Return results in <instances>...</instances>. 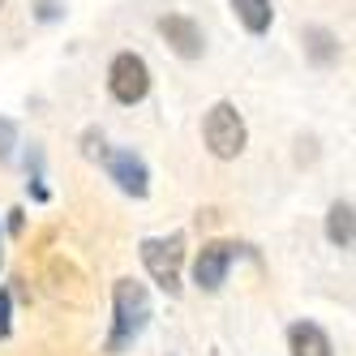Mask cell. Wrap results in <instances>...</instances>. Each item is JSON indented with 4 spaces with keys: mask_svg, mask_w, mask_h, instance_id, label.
Here are the masks:
<instances>
[{
    "mask_svg": "<svg viewBox=\"0 0 356 356\" xmlns=\"http://www.w3.org/2000/svg\"><path fill=\"white\" fill-rule=\"evenodd\" d=\"M305 39H309V56H314L318 65L335 60V52H339V47H335V35H330V31H309Z\"/></svg>",
    "mask_w": 356,
    "mask_h": 356,
    "instance_id": "8fae6325",
    "label": "cell"
},
{
    "mask_svg": "<svg viewBox=\"0 0 356 356\" xmlns=\"http://www.w3.org/2000/svg\"><path fill=\"white\" fill-rule=\"evenodd\" d=\"M142 262L150 270V279L163 292H181V262H185V241L168 236V241H142Z\"/></svg>",
    "mask_w": 356,
    "mask_h": 356,
    "instance_id": "3957f363",
    "label": "cell"
},
{
    "mask_svg": "<svg viewBox=\"0 0 356 356\" xmlns=\"http://www.w3.org/2000/svg\"><path fill=\"white\" fill-rule=\"evenodd\" d=\"M112 300H116V322H112L108 352H120L124 343H134L146 330V322H150V296H146L142 284H134V279H120Z\"/></svg>",
    "mask_w": 356,
    "mask_h": 356,
    "instance_id": "6da1fadb",
    "label": "cell"
},
{
    "mask_svg": "<svg viewBox=\"0 0 356 356\" xmlns=\"http://www.w3.org/2000/svg\"><path fill=\"white\" fill-rule=\"evenodd\" d=\"M108 176L129 197H146V189H150V172H146L142 155H134V150H112L108 155Z\"/></svg>",
    "mask_w": 356,
    "mask_h": 356,
    "instance_id": "52a82bcc",
    "label": "cell"
},
{
    "mask_svg": "<svg viewBox=\"0 0 356 356\" xmlns=\"http://www.w3.org/2000/svg\"><path fill=\"white\" fill-rule=\"evenodd\" d=\"M326 236H330V245H339V249H352V202H335L330 207V215H326Z\"/></svg>",
    "mask_w": 356,
    "mask_h": 356,
    "instance_id": "30bf717a",
    "label": "cell"
},
{
    "mask_svg": "<svg viewBox=\"0 0 356 356\" xmlns=\"http://www.w3.org/2000/svg\"><path fill=\"white\" fill-rule=\"evenodd\" d=\"M108 90L116 104H142L150 90V69L138 52H120L108 69Z\"/></svg>",
    "mask_w": 356,
    "mask_h": 356,
    "instance_id": "277c9868",
    "label": "cell"
},
{
    "mask_svg": "<svg viewBox=\"0 0 356 356\" xmlns=\"http://www.w3.org/2000/svg\"><path fill=\"white\" fill-rule=\"evenodd\" d=\"M0 9H5V0H0Z\"/></svg>",
    "mask_w": 356,
    "mask_h": 356,
    "instance_id": "5bb4252c",
    "label": "cell"
},
{
    "mask_svg": "<svg viewBox=\"0 0 356 356\" xmlns=\"http://www.w3.org/2000/svg\"><path fill=\"white\" fill-rule=\"evenodd\" d=\"M241 253H245V245H236V241H211V245H202L197 262H193V284L202 292H219L227 266H232Z\"/></svg>",
    "mask_w": 356,
    "mask_h": 356,
    "instance_id": "5b68a950",
    "label": "cell"
},
{
    "mask_svg": "<svg viewBox=\"0 0 356 356\" xmlns=\"http://www.w3.org/2000/svg\"><path fill=\"white\" fill-rule=\"evenodd\" d=\"M232 9H236L241 26H245L249 35H266V31H270V17H275L270 0H232Z\"/></svg>",
    "mask_w": 356,
    "mask_h": 356,
    "instance_id": "9c48e42d",
    "label": "cell"
},
{
    "mask_svg": "<svg viewBox=\"0 0 356 356\" xmlns=\"http://www.w3.org/2000/svg\"><path fill=\"white\" fill-rule=\"evenodd\" d=\"M159 35L168 39L172 52L185 56V60H197L202 47H207V39H202V31H197V22L185 17V13H168V17H159Z\"/></svg>",
    "mask_w": 356,
    "mask_h": 356,
    "instance_id": "8992f818",
    "label": "cell"
},
{
    "mask_svg": "<svg viewBox=\"0 0 356 356\" xmlns=\"http://www.w3.org/2000/svg\"><path fill=\"white\" fill-rule=\"evenodd\" d=\"M288 348H292V356H335L326 330L314 326V322H292L288 326Z\"/></svg>",
    "mask_w": 356,
    "mask_h": 356,
    "instance_id": "ba28073f",
    "label": "cell"
},
{
    "mask_svg": "<svg viewBox=\"0 0 356 356\" xmlns=\"http://www.w3.org/2000/svg\"><path fill=\"white\" fill-rule=\"evenodd\" d=\"M13 142H17L13 120H5V116H0V159H9V155H13Z\"/></svg>",
    "mask_w": 356,
    "mask_h": 356,
    "instance_id": "7c38bea8",
    "label": "cell"
},
{
    "mask_svg": "<svg viewBox=\"0 0 356 356\" xmlns=\"http://www.w3.org/2000/svg\"><path fill=\"white\" fill-rule=\"evenodd\" d=\"M9 335V292L0 288V339Z\"/></svg>",
    "mask_w": 356,
    "mask_h": 356,
    "instance_id": "4fadbf2b",
    "label": "cell"
},
{
    "mask_svg": "<svg viewBox=\"0 0 356 356\" xmlns=\"http://www.w3.org/2000/svg\"><path fill=\"white\" fill-rule=\"evenodd\" d=\"M202 138H207V146H211L215 159H236L241 150H245V142H249L245 116L232 104H215L207 112V124H202Z\"/></svg>",
    "mask_w": 356,
    "mask_h": 356,
    "instance_id": "7a4b0ae2",
    "label": "cell"
}]
</instances>
